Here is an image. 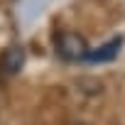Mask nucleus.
I'll list each match as a JSON object with an SVG mask.
<instances>
[{
  "label": "nucleus",
  "instance_id": "2",
  "mask_svg": "<svg viewBox=\"0 0 125 125\" xmlns=\"http://www.w3.org/2000/svg\"><path fill=\"white\" fill-rule=\"evenodd\" d=\"M123 49V37H113L110 42L101 44V47H91L86 59H83V64H91V66H98V64H108V61H115L118 54Z\"/></svg>",
  "mask_w": 125,
  "mask_h": 125
},
{
  "label": "nucleus",
  "instance_id": "3",
  "mask_svg": "<svg viewBox=\"0 0 125 125\" xmlns=\"http://www.w3.org/2000/svg\"><path fill=\"white\" fill-rule=\"evenodd\" d=\"M22 64H25V52L20 47H10L3 56H0V69H3V74H8V76L17 74L22 69Z\"/></svg>",
  "mask_w": 125,
  "mask_h": 125
},
{
  "label": "nucleus",
  "instance_id": "1",
  "mask_svg": "<svg viewBox=\"0 0 125 125\" xmlns=\"http://www.w3.org/2000/svg\"><path fill=\"white\" fill-rule=\"evenodd\" d=\"M54 49L64 61H76V64H83V59L88 54V44L83 42L81 34L76 32H59L54 39Z\"/></svg>",
  "mask_w": 125,
  "mask_h": 125
}]
</instances>
